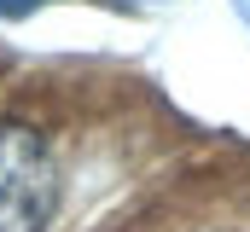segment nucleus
Here are the masks:
<instances>
[{"instance_id":"nucleus-1","label":"nucleus","mask_w":250,"mask_h":232,"mask_svg":"<svg viewBox=\"0 0 250 232\" xmlns=\"http://www.w3.org/2000/svg\"><path fill=\"white\" fill-rule=\"evenodd\" d=\"M59 203V169L35 128L0 122V232H47Z\"/></svg>"},{"instance_id":"nucleus-2","label":"nucleus","mask_w":250,"mask_h":232,"mask_svg":"<svg viewBox=\"0 0 250 232\" xmlns=\"http://www.w3.org/2000/svg\"><path fill=\"white\" fill-rule=\"evenodd\" d=\"M35 0H0V12H29Z\"/></svg>"}]
</instances>
